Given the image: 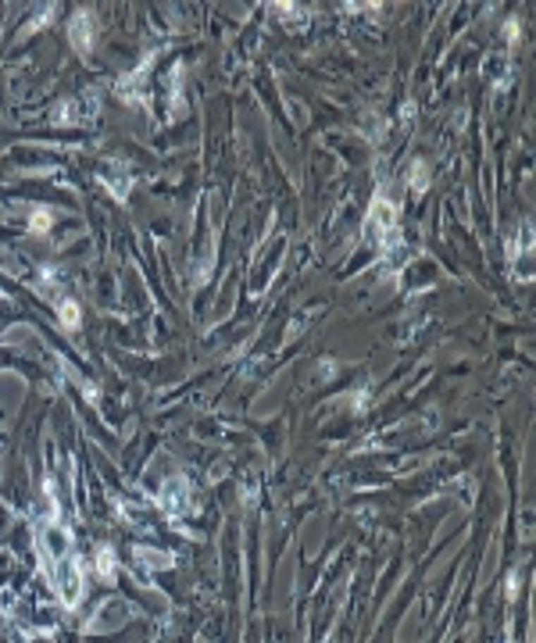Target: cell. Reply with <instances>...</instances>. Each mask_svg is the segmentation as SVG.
Here are the masks:
<instances>
[{"mask_svg": "<svg viewBox=\"0 0 536 643\" xmlns=\"http://www.w3.org/2000/svg\"><path fill=\"white\" fill-rule=\"evenodd\" d=\"M36 547H39L43 568H47L54 589H58L61 604L75 608L83 601V565H79V554L72 547V532L58 518V504H54V497L47 504V515L36 525Z\"/></svg>", "mask_w": 536, "mask_h": 643, "instance_id": "obj_1", "label": "cell"}, {"mask_svg": "<svg viewBox=\"0 0 536 643\" xmlns=\"http://www.w3.org/2000/svg\"><path fill=\"white\" fill-rule=\"evenodd\" d=\"M368 233L375 236V243H379L386 254H394L397 247H401V229H397V207L383 197V193H375V200H372V211H368Z\"/></svg>", "mask_w": 536, "mask_h": 643, "instance_id": "obj_2", "label": "cell"}, {"mask_svg": "<svg viewBox=\"0 0 536 643\" xmlns=\"http://www.w3.org/2000/svg\"><path fill=\"white\" fill-rule=\"evenodd\" d=\"M161 508L169 515H183L190 508V482L186 475H172L165 486H161Z\"/></svg>", "mask_w": 536, "mask_h": 643, "instance_id": "obj_3", "label": "cell"}, {"mask_svg": "<svg viewBox=\"0 0 536 643\" xmlns=\"http://www.w3.org/2000/svg\"><path fill=\"white\" fill-rule=\"evenodd\" d=\"M68 36H72V47H75V50H83V54L93 47V18H90V11H79V15L72 18Z\"/></svg>", "mask_w": 536, "mask_h": 643, "instance_id": "obj_4", "label": "cell"}, {"mask_svg": "<svg viewBox=\"0 0 536 643\" xmlns=\"http://www.w3.org/2000/svg\"><path fill=\"white\" fill-rule=\"evenodd\" d=\"M115 565H118V561H115V551H111V547H100V551H97V572H100L104 579H115Z\"/></svg>", "mask_w": 536, "mask_h": 643, "instance_id": "obj_5", "label": "cell"}, {"mask_svg": "<svg viewBox=\"0 0 536 643\" xmlns=\"http://www.w3.org/2000/svg\"><path fill=\"white\" fill-rule=\"evenodd\" d=\"M58 318H61L65 329L79 326V304H75V300H58Z\"/></svg>", "mask_w": 536, "mask_h": 643, "instance_id": "obj_6", "label": "cell"}, {"mask_svg": "<svg viewBox=\"0 0 536 643\" xmlns=\"http://www.w3.org/2000/svg\"><path fill=\"white\" fill-rule=\"evenodd\" d=\"M50 226H54V214H50L47 207H36L32 219H29V229H32V233H47Z\"/></svg>", "mask_w": 536, "mask_h": 643, "instance_id": "obj_7", "label": "cell"}, {"mask_svg": "<svg viewBox=\"0 0 536 643\" xmlns=\"http://www.w3.org/2000/svg\"><path fill=\"white\" fill-rule=\"evenodd\" d=\"M425 183H429L425 165H415V169H411V190H425Z\"/></svg>", "mask_w": 536, "mask_h": 643, "instance_id": "obj_8", "label": "cell"}, {"mask_svg": "<svg viewBox=\"0 0 536 643\" xmlns=\"http://www.w3.org/2000/svg\"><path fill=\"white\" fill-rule=\"evenodd\" d=\"M504 36H508V39H515V36H518V22H511V25L504 29Z\"/></svg>", "mask_w": 536, "mask_h": 643, "instance_id": "obj_9", "label": "cell"}]
</instances>
